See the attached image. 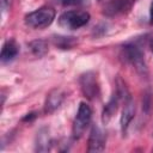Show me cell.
<instances>
[{"instance_id": "1", "label": "cell", "mask_w": 153, "mask_h": 153, "mask_svg": "<svg viewBox=\"0 0 153 153\" xmlns=\"http://www.w3.org/2000/svg\"><path fill=\"white\" fill-rule=\"evenodd\" d=\"M123 54H124L126 60L135 68V71L141 76H147L148 69H147V65L145 62L143 53L136 42L126 43L123 45Z\"/></svg>"}, {"instance_id": "2", "label": "cell", "mask_w": 153, "mask_h": 153, "mask_svg": "<svg viewBox=\"0 0 153 153\" xmlns=\"http://www.w3.org/2000/svg\"><path fill=\"white\" fill-rule=\"evenodd\" d=\"M55 19V10L48 6L41 7L25 16V24L32 29H44Z\"/></svg>"}, {"instance_id": "3", "label": "cell", "mask_w": 153, "mask_h": 153, "mask_svg": "<svg viewBox=\"0 0 153 153\" xmlns=\"http://www.w3.org/2000/svg\"><path fill=\"white\" fill-rule=\"evenodd\" d=\"M90 22V13L80 10H71L63 12L59 17L60 26L68 30H76L85 26Z\"/></svg>"}, {"instance_id": "4", "label": "cell", "mask_w": 153, "mask_h": 153, "mask_svg": "<svg viewBox=\"0 0 153 153\" xmlns=\"http://www.w3.org/2000/svg\"><path fill=\"white\" fill-rule=\"evenodd\" d=\"M91 118H92V110H91L90 105L87 103L81 102L79 104L78 112L74 118L73 127H72V135H73L74 140H78L82 136L86 128L91 123Z\"/></svg>"}, {"instance_id": "5", "label": "cell", "mask_w": 153, "mask_h": 153, "mask_svg": "<svg viewBox=\"0 0 153 153\" xmlns=\"http://www.w3.org/2000/svg\"><path fill=\"white\" fill-rule=\"evenodd\" d=\"M81 91L87 99H96L99 96V85L97 80V74L94 72H86L80 75L79 79Z\"/></svg>"}, {"instance_id": "6", "label": "cell", "mask_w": 153, "mask_h": 153, "mask_svg": "<svg viewBox=\"0 0 153 153\" xmlns=\"http://www.w3.org/2000/svg\"><path fill=\"white\" fill-rule=\"evenodd\" d=\"M105 149V135L104 131L97 126L93 124L90 136H88V152H103Z\"/></svg>"}, {"instance_id": "7", "label": "cell", "mask_w": 153, "mask_h": 153, "mask_svg": "<svg viewBox=\"0 0 153 153\" xmlns=\"http://www.w3.org/2000/svg\"><path fill=\"white\" fill-rule=\"evenodd\" d=\"M134 116H135V104H134L131 96H129L123 102V109H122V114H121V118H120L121 131L123 135L127 133L128 127H129L131 120L134 118Z\"/></svg>"}, {"instance_id": "8", "label": "cell", "mask_w": 153, "mask_h": 153, "mask_svg": "<svg viewBox=\"0 0 153 153\" xmlns=\"http://www.w3.org/2000/svg\"><path fill=\"white\" fill-rule=\"evenodd\" d=\"M135 0H109L104 6V13L109 17L128 12Z\"/></svg>"}, {"instance_id": "9", "label": "cell", "mask_w": 153, "mask_h": 153, "mask_svg": "<svg viewBox=\"0 0 153 153\" xmlns=\"http://www.w3.org/2000/svg\"><path fill=\"white\" fill-rule=\"evenodd\" d=\"M18 53H19V45L17 44V42L14 39H8L2 45L0 60L2 63L11 62L14 57H17Z\"/></svg>"}, {"instance_id": "10", "label": "cell", "mask_w": 153, "mask_h": 153, "mask_svg": "<svg viewBox=\"0 0 153 153\" xmlns=\"http://www.w3.org/2000/svg\"><path fill=\"white\" fill-rule=\"evenodd\" d=\"M63 98H65V94L61 90H53L47 97V100L44 104V111L47 114L54 112L61 105Z\"/></svg>"}, {"instance_id": "11", "label": "cell", "mask_w": 153, "mask_h": 153, "mask_svg": "<svg viewBox=\"0 0 153 153\" xmlns=\"http://www.w3.org/2000/svg\"><path fill=\"white\" fill-rule=\"evenodd\" d=\"M29 48L35 56L42 57L48 53V43L44 39H35L29 43Z\"/></svg>"}, {"instance_id": "12", "label": "cell", "mask_w": 153, "mask_h": 153, "mask_svg": "<svg viewBox=\"0 0 153 153\" xmlns=\"http://www.w3.org/2000/svg\"><path fill=\"white\" fill-rule=\"evenodd\" d=\"M53 43L60 49H71L76 43L78 39L75 37H66V36H55L53 38Z\"/></svg>"}, {"instance_id": "13", "label": "cell", "mask_w": 153, "mask_h": 153, "mask_svg": "<svg viewBox=\"0 0 153 153\" xmlns=\"http://www.w3.org/2000/svg\"><path fill=\"white\" fill-rule=\"evenodd\" d=\"M49 143L50 141L48 140V136H47V133H39L38 134V141H37V151H41V152H44V151H48L49 149Z\"/></svg>"}, {"instance_id": "14", "label": "cell", "mask_w": 153, "mask_h": 153, "mask_svg": "<svg viewBox=\"0 0 153 153\" xmlns=\"http://www.w3.org/2000/svg\"><path fill=\"white\" fill-rule=\"evenodd\" d=\"M63 6H84L88 4V0H56Z\"/></svg>"}, {"instance_id": "15", "label": "cell", "mask_w": 153, "mask_h": 153, "mask_svg": "<svg viewBox=\"0 0 153 153\" xmlns=\"http://www.w3.org/2000/svg\"><path fill=\"white\" fill-rule=\"evenodd\" d=\"M149 24L153 25V1L151 4V10H149Z\"/></svg>"}, {"instance_id": "16", "label": "cell", "mask_w": 153, "mask_h": 153, "mask_svg": "<svg viewBox=\"0 0 153 153\" xmlns=\"http://www.w3.org/2000/svg\"><path fill=\"white\" fill-rule=\"evenodd\" d=\"M36 117V115L32 112V114H27V116L26 117H24L23 118V121H30V120H32V118H35Z\"/></svg>"}, {"instance_id": "17", "label": "cell", "mask_w": 153, "mask_h": 153, "mask_svg": "<svg viewBox=\"0 0 153 153\" xmlns=\"http://www.w3.org/2000/svg\"><path fill=\"white\" fill-rule=\"evenodd\" d=\"M149 48H151V50H152V53H153V38L149 39Z\"/></svg>"}, {"instance_id": "18", "label": "cell", "mask_w": 153, "mask_h": 153, "mask_svg": "<svg viewBox=\"0 0 153 153\" xmlns=\"http://www.w3.org/2000/svg\"><path fill=\"white\" fill-rule=\"evenodd\" d=\"M6 4H8V0H1V5H2V7H5Z\"/></svg>"}]
</instances>
